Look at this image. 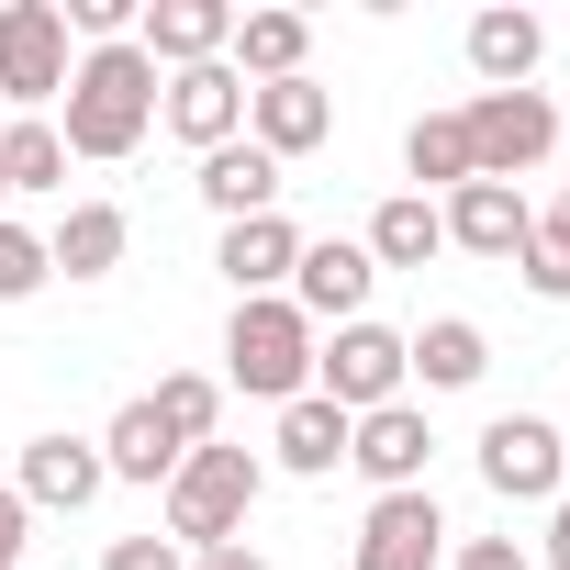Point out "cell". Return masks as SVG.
<instances>
[{
  "label": "cell",
  "mask_w": 570,
  "mask_h": 570,
  "mask_svg": "<svg viewBox=\"0 0 570 570\" xmlns=\"http://www.w3.org/2000/svg\"><path fill=\"white\" fill-rule=\"evenodd\" d=\"M57 135H68V157H90V168L135 157V146L157 135V68H146V46H79L68 101H57Z\"/></svg>",
  "instance_id": "1"
},
{
  "label": "cell",
  "mask_w": 570,
  "mask_h": 570,
  "mask_svg": "<svg viewBox=\"0 0 570 570\" xmlns=\"http://www.w3.org/2000/svg\"><path fill=\"white\" fill-rule=\"evenodd\" d=\"M257 492H268V459L213 436V448H190V459L168 470V492H157V525H168V548H224V537H246Z\"/></svg>",
  "instance_id": "2"
},
{
  "label": "cell",
  "mask_w": 570,
  "mask_h": 570,
  "mask_svg": "<svg viewBox=\"0 0 570 570\" xmlns=\"http://www.w3.org/2000/svg\"><path fill=\"white\" fill-rule=\"evenodd\" d=\"M224 381H235L246 403H303V392H314V325H303L292 303H235V325H224Z\"/></svg>",
  "instance_id": "3"
},
{
  "label": "cell",
  "mask_w": 570,
  "mask_h": 570,
  "mask_svg": "<svg viewBox=\"0 0 570 570\" xmlns=\"http://www.w3.org/2000/svg\"><path fill=\"white\" fill-rule=\"evenodd\" d=\"M459 124H470V179H537L548 157H559V101L548 90H470L459 101Z\"/></svg>",
  "instance_id": "4"
},
{
  "label": "cell",
  "mask_w": 570,
  "mask_h": 570,
  "mask_svg": "<svg viewBox=\"0 0 570 570\" xmlns=\"http://www.w3.org/2000/svg\"><path fill=\"white\" fill-rule=\"evenodd\" d=\"M314 392L358 425V414H381V403H414V358H403V336L392 325H336V336H314Z\"/></svg>",
  "instance_id": "5"
},
{
  "label": "cell",
  "mask_w": 570,
  "mask_h": 570,
  "mask_svg": "<svg viewBox=\"0 0 570 570\" xmlns=\"http://www.w3.org/2000/svg\"><path fill=\"white\" fill-rule=\"evenodd\" d=\"M68 23H57V0H0V112H46L68 101Z\"/></svg>",
  "instance_id": "6"
},
{
  "label": "cell",
  "mask_w": 570,
  "mask_h": 570,
  "mask_svg": "<svg viewBox=\"0 0 570 570\" xmlns=\"http://www.w3.org/2000/svg\"><path fill=\"white\" fill-rule=\"evenodd\" d=\"M370 292H381V268H370V246L358 235H303V268H292V303L314 336H336V325H358L370 314Z\"/></svg>",
  "instance_id": "7"
},
{
  "label": "cell",
  "mask_w": 570,
  "mask_h": 570,
  "mask_svg": "<svg viewBox=\"0 0 570 570\" xmlns=\"http://www.w3.org/2000/svg\"><path fill=\"white\" fill-rule=\"evenodd\" d=\"M481 481H492L503 503H559V492H570L559 425H548V414H492V425H481Z\"/></svg>",
  "instance_id": "8"
},
{
  "label": "cell",
  "mask_w": 570,
  "mask_h": 570,
  "mask_svg": "<svg viewBox=\"0 0 570 570\" xmlns=\"http://www.w3.org/2000/svg\"><path fill=\"white\" fill-rule=\"evenodd\" d=\"M157 124L190 146V157H213V146H235L246 135V79L213 57V68H168L157 79Z\"/></svg>",
  "instance_id": "9"
},
{
  "label": "cell",
  "mask_w": 570,
  "mask_h": 570,
  "mask_svg": "<svg viewBox=\"0 0 570 570\" xmlns=\"http://www.w3.org/2000/svg\"><path fill=\"white\" fill-rule=\"evenodd\" d=\"M347 470H358L370 492H425V470H436V425H425V403H381V414H358V425H347Z\"/></svg>",
  "instance_id": "10"
},
{
  "label": "cell",
  "mask_w": 570,
  "mask_h": 570,
  "mask_svg": "<svg viewBox=\"0 0 570 570\" xmlns=\"http://www.w3.org/2000/svg\"><path fill=\"white\" fill-rule=\"evenodd\" d=\"M12 492H23V514H90L101 492H112V470H101V436H35L23 448V470H12Z\"/></svg>",
  "instance_id": "11"
},
{
  "label": "cell",
  "mask_w": 570,
  "mask_h": 570,
  "mask_svg": "<svg viewBox=\"0 0 570 570\" xmlns=\"http://www.w3.org/2000/svg\"><path fill=\"white\" fill-rule=\"evenodd\" d=\"M358 570H448V514H436V492H370V514H358Z\"/></svg>",
  "instance_id": "12"
},
{
  "label": "cell",
  "mask_w": 570,
  "mask_h": 570,
  "mask_svg": "<svg viewBox=\"0 0 570 570\" xmlns=\"http://www.w3.org/2000/svg\"><path fill=\"white\" fill-rule=\"evenodd\" d=\"M336 135V90L303 68V79H268V90H246V146L257 157H279V168H292V157H314Z\"/></svg>",
  "instance_id": "13"
},
{
  "label": "cell",
  "mask_w": 570,
  "mask_h": 570,
  "mask_svg": "<svg viewBox=\"0 0 570 570\" xmlns=\"http://www.w3.org/2000/svg\"><path fill=\"white\" fill-rule=\"evenodd\" d=\"M213 268H224V292H235V303H279V292H292V268H303V224H292V213L224 224Z\"/></svg>",
  "instance_id": "14"
},
{
  "label": "cell",
  "mask_w": 570,
  "mask_h": 570,
  "mask_svg": "<svg viewBox=\"0 0 570 570\" xmlns=\"http://www.w3.org/2000/svg\"><path fill=\"white\" fill-rule=\"evenodd\" d=\"M436 224H448V246H459V257H492V268H514V257H525V224H537V202H525V190H503V179H470V190H448V202H436Z\"/></svg>",
  "instance_id": "15"
},
{
  "label": "cell",
  "mask_w": 570,
  "mask_h": 570,
  "mask_svg": "<svg viewBox=\"0 0 570 570\" xmlns=\"http://www.w3.org/2000/svg\"><path fill=\"white\" fill-rule=\"evenodd\" d=\"M135 46H146L157 79L168 68H213L235 46V0H157V12H135Z\"/></svg>",
  "instance_id": "16"
},
{
  "label": "cell",
  "mask_w": 570,
  "mask_h": 570,
  "mask_svg": "<svg viewBox=\"0 0 570 570\" xmlns=\"http://www.w3.org/2000/svg\"><path fill=\"white\" fill-rule=\"evenodd\" d=\"M124 246H135V213H124V202H68L57 235H46V268H57V279H112Z\"/></svg>",
  "instance_id": "17"
},
{
  "label": "cell",
  "mask_w": 570,
  "mask_h": 570,
  "mask_svg": "<svg viewBox=\"0 0 570 570\" xmlns=\"http://www.w3.org/2000/svg\"><path fill=\"white\" fill-rule=\"evenodd\" d=\"M190 190H202V202H213L224 224H257V213H279L292 168H279V157H257V146L235 135V146H213V157H202V179H190Z\"/></svg>",
  "instance_id": "18"
},
{
  "label": "cell",
  "mask_w": 570,
  "mask_h": 570,
  "mask_svg": "<svg viewBox=\"0 0 570 570\" xmlns=\"http://www.w3.org/2000/svg\"><path fill=\"white\" fill-rule=\"evenodd\" d=\"M537 57H548V23L537 12H470V79L481 90H537Z\"/></svg>",
  "instance_id": "19"
},
{
  "label": "cell",
  "mask_w": 570,
  "mask_h": 570,
  "mask_svg": "<svg viewBox=\"0 0 570 570\" xmlns=\"http://www.w3.org/2000/svg\"><path fill=\"white\" fill-rule=\"evenodd\" d=\"M224 68H235L246 90H268V79H303V68H314V23H303V12H235V46H224Z\"/></svg>",
  "instance_id": "20"
},
{
  "label": "cell",
  "mask_w": 570,
  "mask_h": 570,
  "mask_svg": "<svg viewBox=\"0 0 570 570\" xmlns=\"http://www.w3.org/2000/svg\"><path fill=\"white\" fill-rule=\"evenodd\" d=\"M268 470H292V481H336V470H347V414H336L325 392H303V403H279V436H268Z\"/></svg>",
  "instance_id": "21"
},
{
  "label": "cell",
  "mask_w": 570,
  "mask_h": 570,
  "mask_svg": "<svg viewBox=\"0 0 570 570\" xmlns=\"http://www.w3.org/2000/svg\"><path fill=\"white\" fill-rule=\"evenodd\" d=\"M403 358H414V381H425V392H481V370H492V336H481L470 314H425V325L403 336Z\"/></svg>",
  "instance_id": "22"
},
{
  "label": "cell",
  "mask_w": 570,
  "mask_h": 570,
  "mask_svg": "<svg viewBox=\"0 0 570 570\" xmlns=\"http://www.w3.org/2000/svg\"><path fill=\"white\" fill-rule=\"evenodd\" d=\"M179 459H190V448L157 425V403H146V392L101 425V470H112V481H157V492H168V470H179Z\"/></svg>",
  "instance_id": "23"
},
{
  "label": "cell",
  "mask_w": 570,
  "mask_h": 570,
  "mask_svg": "<svg viewBox=\"0 0 570 570\" xmlns=\"http://www.w3.org/2000/svg\"><path fill=\"white\" fill-rule=\"evenodd\" d=\"M0 190H68V135L57 112H0Z\"/></svg>",
  "instance_id": "24"
},
{
  "label": "cell",
  "mask_w": 570,
  "mask_h": 570,
  "mask_svg": "<svg viewBox=\"0 0 570 570\" xmlns=\"http://www.w3.org/2000/svg\"><path fill=\"white\" fill-rule=\"evenodd\" d=\"M403 168H414V202H448V190H470V124H459V112H414V135H403Z\"/></svg>",
  "instance_id": "25"
},
{
  "label": "cell",
  "mask_w": 570,
  "mask_h": 570,
  "mask_svg": "<svg viewBox=\"0 0 570 570\" xmlns=\"http://www.w3.org/2000/svg\"><path fill=\"white\" fill-rule=\"evenodd\" d=\"M370 268H425V257H448V224H436V202H414V190H392L381 213H370Z\"/></svg>",
  "instance_id": "26"
},
{
  "label": "cell",
  "mask_w": 570,
  "mask_h": 570,
  "mask_svg": "<svg viewBox=\"0 0 570 570\" xmlns=\"http://www.w3.org/2000/svg\"><path fill=\"white\" fill-rule=\"evenodd\" d=\"M146 403H157V425H168L179 448H213V436H224V381H213V370H168Z\"/></svg>",
  "instance_id": "27"
},
{
  "label": "cell",
  "mask_w": 570,
  "mask_h": 570,
  "mask_svg": "<svg viewBox=\"0 0 570 570\" xmlns=\"http://www.w3.org/2000/svg\"><path fill=\"white\" fill-rule=\"evenodd\" d=\"M514 279H525V292L537 303H570V190L525 224V257H514Z\"/></svg>",
  "instance_id": "28"
},
{
  "label": "cell",
  "mask_w": 570,
  "mask_h": 570,
  "mask_svg": "<svg viewBox=\"0 0 570 570\" xmlns=\"http://www.w3.org/2000/svg\"><path fill=\"white\" fill-rule=\"evenodd\" d=\"M46 279H57V268H46V235H35V224H12V213H0V303H35Z\"/></svg>",
  "instance_id": "29"
},
{
  "label": "cell",
  "mask_w": 570,
  "mask_h": 570,
  "mask_svg": "<svg viewBox=\"0 0 570 570\" xmlns=\"http://www.w3.org/2000/svg\"><path fill=\"white\" fill-rule=\"evenodd\" d=\"M448 570H537L525 537H448Z\"/></svg>",
  "instance_id": "30"
},
{
  "label": "cell",
  "mask_w": 570,
  "mask_h": 570,
  "mask_svg": "<svg viewBox=\"0 0 570 570\" xmlns=\"http://www.w3.org/2000/svg\"><path fill=\"white\" fill-rule=\"evenodd\" d=\"M101 570H190V548H168V537H112Z\"/></svg>",
  "instance_id": "31"
},
{
  "label": "cell",
  "mask_w": 570,
  "mask_h": 570,
  "mask_svg": "<svg viewBox=\"0 0 570 570\" xmlns=\"http://www.w3.org/2000/svg\"><path fill=\"white\" fill-rule=\"evenodd\" d=\"M23 525H35V514H23V492L0 481V570H23Z\"/></svg>",
  "instance_id": "32"
},
{
  "label": "cell",
  "mask_w": 570,
  "mask_h": 570,
  "mask_svg": "<svg viewBox=\"0 0 570 570\" xmlns=\"http://www.w3.org/2000/svg\"><path fill=\"white\" fill-rule=\"evenodd\" d=\"M190 570H268V559H257L246 537H224V548H190Z\"/></svg>",
  "instance_id": "33"
},
{
  "label": "cell",
  "mask_w": 570,
  "mask_h": 570,
  "mask_svg": "<svg viewBox=\"0 0 570 570\" xmlns=\"http://www.w3.org/2000/svg\"><path fill=\"white\" fill-rule=\"evenodd\" d=\"M537 559H548V570H570V492L548 503V537H537Z\"/></svg>",
  "instance_id": "34"
},
{
  "label": "cell",
  "mask_w": 570,
  "mask_h": 570,
  "mask_svg": "<svg viewBox=\"0 0 570 570\" xmlns=\"http://www.w3.org/2000/svg\"><path fill=\"white\" fill-rule=\"evenodd\" d=\"M559 190H570V124H559Z\"/></svg>",
  "instance_id": "35"
},
{
  "label": "cell",
  "mask_w": 570,
  "mask_h": 570,
  "mask_svg": "<svg viewBox=\"0 0 570 570\" xmlns=\"http://www.w3.org/2000/svg\"><path fill=\"white\" fill-rule=\"evenodd\" d=\"M0 213H12V190H0Z\"/></svg>",
  "instance_id": "36"
},
{
  "label": "cell",
  "mask_w": 570,
  "mask_h": 570,
  "mask_svg": "<svg viewBox=\"0 0 570 570\" xmlns=\"http://www.w3.org/2000/svg\"><path fill=\"white\" fill-rule=\"evenodd\" d=\"M559 448H570V425H559Z\"/></svg>",
  "instance_id": "37"
}]
</instances>
